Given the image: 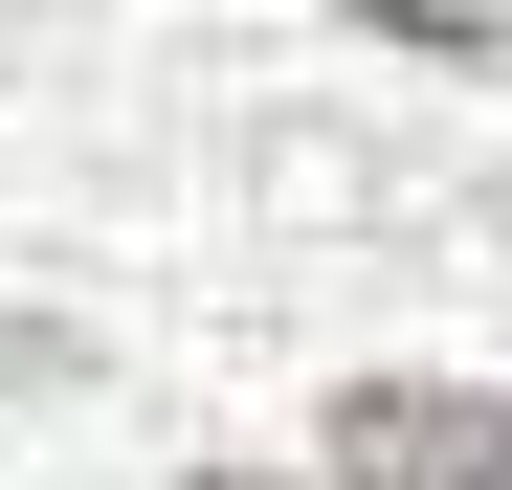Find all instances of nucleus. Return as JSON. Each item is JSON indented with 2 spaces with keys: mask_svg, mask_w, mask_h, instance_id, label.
I'll use <instances>...</instances> for the list:
<instances>
[{
  "mask_svg": "<svg viewBox=\"0 0 512 490\" xmlns=\"http://www.w3.org/2000/svg\"><path fill=\"white\" fill-rule=\"evenodd\" d=\"M334 490H512V401H468V379H357V401H334Z\"/></svg>",
  "mask_w": 512,
  "mask_h": 490,
  "instance_id": "1",
  "label": "nucleus"
},
{
  "mask_svg": "<svg viewBox=\"0 0 512 490\" xmlns=\"http://www.w3.org/2000/svg\"><path fill=\"white\" fill-rule=\"evenodd\" d=\"M201 490H268V468H201Z\"/></svg>",
  "mask_w": 512,
  "mask_h": 490,
  "instance_id": "2",
  "label": "nucleus"
}]
</instances>
